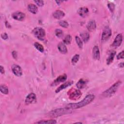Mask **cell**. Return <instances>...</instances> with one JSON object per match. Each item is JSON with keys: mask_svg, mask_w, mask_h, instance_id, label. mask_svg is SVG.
<instances>
[{"mask_svg": "<svg viewBox=\"0 0 124 124\" xmlns=\"http://www.w3.org/2000/svg\"><path fill=\"white\" fill-rule=\"evenodd\" d=\"M94 99V95L92 94L87 95L81 101L76 103H70L67 104L66 108L69 109H77L84 107L91 103Z\"/></svg>", "mask_w": 124, "mask_h": 124, "instance_id": "cell-1", "label": "cell"}, {"mask_svg": "<svg viewBox=\"0 0 124 124\" xmlns=\"http://www.w3.org/2000/svg\"><path fill=\"white\" fill-rule=\"evenodd\" d=\"M116 54V52L115 51H112L111 52L109 56H108V57L107 58V60H106V62H107V64H110V63H111L114 60V56Z\"/></svg>", "mask_w": 124, "mask_h": 124, "instance_id": "cell-20", "label": "cell"}, {"mask_svg": "<svg viewBox=\"0 0 124 124\" xmlns=\"http://www.w3.org/2000/svg\"><path fill=\"white\" fill-rule=\"evenodd\" d=\"M117 58L118 60L123 59L124 58V51H122L121 52H120L117 56Z\"/></svg>", "mask_w": 124, "mask_h": 124, "instance_id": "cell-32", "label": "cell"}, {"mask_svg": "<svg viewBox=\"0 0 124 124\" xmlns=\"http://www.w3.org/2000/svg\"><path fill=\"white\" fill-rule=\"evenodd\" d=\"M12 16L14 19L16 20L22 21L25 19V14L21 12L17 11L13 13L12 15Z\"/></svg>", "mask_w": 124, "mask_h": 124, "instance_id": "cell-8", "label": "cell"}, {"mask_svg": "<svg viewBox=\"0 0 124 124\" xmlns=\"http://www.w3.org/2000/svg\"><path fill=\"white\" fill-rule=\"evenodd\" d=\"M58 49L62 54H66L67 52V48L63 42H60L59 43L58 45Z\"/></svg>", "mask_w": 124, "mask_h": 124, "instance_id": "cell-18", "label": "cell"}, {"mask_svg": "<svg viewBox=\"0 0 124 124\" xmlns=\"http://www.w3.org/2000/svg\"><path fill=\"white\" fill-rule=\"evenodd\" d=\"M70 93H68V95H69V98L71 100H76L78 99L82 93H81V92L78 89H72L70 91H69Z\"/></svg>", "mask_w": 124, "mask_h": 124, "instance_id": "cell-5", "label": "cell"}, {"mask_svg": "<svg viewBox=\"0 0 124 124\" xmlns=\"http://www.w3.org/2000/svg\"><path fill=\"white\" fill-rule=\"evenodd\" d=\"M0 92L5 94H7L8 93V88L5 85H0Z\"/></svg>", "mask_w": 124, "mask_h": 124, "instance_id": "cell-25", "label": "cell"}, {"mask_svg": "<svg viewBox=\"0 0 124 124\" xmlns=\"http://www.w3.org/2000/svg\"><path fill=\"white\" fill-rule=\"evenodd\" d=\"M63 43L64 44L66 45H69L71 43L72 41V37L70 35L68 34L66 36H65L64 39H63Z\"/></svg>", "mask_w": 124, "mask_h": 124, "instance_id": "cell-24", "label": "cell"}, {"mask_svg": "<svg viewBox=\"0 0 124 124\" xmlns=\"http://www.w3.org/2000/svg\"><path fill=\"white\" fill-rule=\"evenodd\" d=\"M12 55H13V57L15 58V59H16V57H17V53H16V51H13V52H12Z\"/></svg>", "mask_w": 124, "mask_h": 124, "instance_id": "cell-35", "label": "cell"}, {"mask_svg": "<svg viewBox=\"0 0 124 124\" xmlns=\"http://www.w3.org/2000/svg\"><path fill=\"white\" fill-rule=\"evenodd\" d=\"M67 79V75L65 74H64L62 75L59 76V77H58L57 78H56L53 82L52 83V85L54 86H56L59 84H60V83L63 82L64 81H65Z\"/></svg>", "mask_w": 124, "mask_h": 124, "instance_id": "cell-10", "label": "cell"}, {"mask_svg": "<svg viewBox=\"0 0 124 124\" xmlns=\"http://www.w3.org/2000/svg\"><path fill=\"white\" fill-rule=\"evenodd\" d=\"M12 70L13 73L17 77H20L22 75V69L17 64H13L12 66Z\"/></svg>", "mask_w": 124, "mask_h": 124, "instance_id": "cell-9", "label": "cell"}, {"mask_svg": "<svg viewBox=\"0 0 124 124\" xmlns=\"http://www.w3.org/2000/svg\"><path fill=\"white\" fill-rule=\"evenodd\" d=\"M28 10L33 14H36L38 11L37 7L33 4H30L28 6Z\"/></svg>", "mask_w": 124, "mask_h": 124, "instance_id": "cell-19", "label": "cell"}, {"mask_svg": "<svg viewBox=\"0 0 124 124\" xmlns=\"http://www.w3.org/2000/svg\"><path fill=\"white\" fill-rule=\"evenodd\" d=\"M36 102V96L34 93H31L29 94L25 99V104L26 105H30Z\"/></svg>", "mask_w": 124, "mask_h": 124, "instance_id": "cell-7", "label": "cell"}, {"mask_svg": "<svg viewBox=\"0 0 124 124\" xmlns=\"http://www.w3.org/2000/svg\"><path fill=\"white\" fill-rule=\"evenodd\" d=\"M119 67H124V63L123 62H121L119 64Z\"/></svg>", "mask_w": 124, "mask_h": 124, "instance_id": "cell-36", "label": "cell"}, {"mask_svg": "<svg viewBox=\"0 0 124 124\" xmlns=\"http://www.w3.org/2000/svg\"><path fill=\"white\" fill-rule=\"evenodd\" d=\"M80 37L84 43H87L90 39V35L88 32H83L80 34Z\"/></svg>", "mask_w": 124, "mask_h": 124, "instance_id": "cell-21", "label": "cell"}, {"mask_svg": "<svg viewBox=\"0 0 124 124\" xmlns=\"http://www.w3.org/2000/svg\"><path fill=\"white\" fill-rule=\"evenodd\" d=\"M73 83V81H68L62 84V85H61L60 86H59L55 91V93H58L59 92H60V91H61L62 90H63L64 89L68 87V86L71 85Z\"/></svg>", "mask_w": 124, "mask_h": 124, "instance_id": "cell-15", "label": "cell"}, {"mask_svg": "<svg viewBox=\"0 0 124 124\" xmlns=\"http://www.w3.org/2000/svg\"><path fill=\"white\" fill-rule=\"evenodd\" d=\"M59 25L63 27V28H66L68 27V23L67 21H65V20H61L60 21H59Z\"/></svg>", "mask_w": 124, "mask_h": 124, "instance_id": "cell-29", "label": "cell"}, {"mask_svg": "<svg viewBox=\"0 0 124 124\" xmlns=\"http://www.w3.org/2000/svg\"><path fill=\"white\" fill-rule=\"evenodd\" d=\"M75 39H76V41L77 42V44L78 46V47L80 48H82V46H83V43H82V42L81 39L77 36H76Z\"/></svg>", "mask_w": 124, "mask_h": 124, "instance_id": "cell-27", "label": "cell"}, {"mask_svg": "<svg viewBox=\"0 0 124 124\" xmlns=\"http://www.w3.org/2000/svg\"><path fill=\"white\" fill-rule=\"evenodd\" d=\"M93 58L96 60H98L100 59V54L99 49L97 46H95L93 49Z\"/></svg>", "mask_w": 124, "mask_h": 124, "instance_id": "cell-13", "label": "cell"}, {"mask_svg": "<svg viewBox=\"0 0 124 124\" xmlns=\"http://www.w3.org/2000/svg\"><path fill=\"white\" fill-rule=\"evenodd\" d=\"M1 37L4 40H6L8 39V36L6 33H3L1 34Z\"/></svg>", "mask_w": 124, "mask_h": 124, "instance_id": "cell-33", "label": "cell"}, {"mask_svg": "<svg viewBox=\"0 0 124 124\" xmlns=\"http://www.w3.org/2000/svg\"><path fill=\"white\" fill-rule=\"evenodd\" d=\"M34 2L38 6L40 7H42L44 5V1L43 0H34Z\"/></svg>", "mask_w": 124, "mask_h": 124, "instance_id": "cell-31", "label": "cell"}, {"mask_svg": "<svg viewBox=\"0 0 124 124\" xmlns=\"http://www.w3.org/2000/svg\"><path fill=\"white\" fill-rule=\"evenodd\" d=\"M55 33L56 36L59 38H61L63 36V31L61 29H56L55 31Z\"/></svg>", "mask_w": 124, "mask_h": 124, "instance_id": "cell-26", "label": "cell"}, {"mask_svg": "<svg viewBox=\"0 0 124 124\" xmlns=\"http://www.w3.org/2000/svg\"><path fill=\"white\" fill-rule=\"evenodd\" d=\"M108 7L109 10V11L111 12V13H113L115 9V5L114 3L110 2L108 4Z\"/></svg>", "mask_w": 124, "mask_h": 124, "instance_id": "cell-30", "label": "cell"}, {"mask_svg": "<svg viewBox=\"0 0 124 124\" xmlns=\"http://www.w3.org/2000/svg\"><path fill=\"white\" fill-rule=\"evenodd\" d=\"M88 82V80L84 78H81L78 81L76 84V86L78 89H82L85 87L86 86L87 83Z\"/></svg>", "mask_w": 124, "mask_h": 124, "instance_id": "cell-12", "label": "cell"}, {"mask_svg": "<svg viewBox=\"0 0 124 124\" xmlns=\"http://www.w3.org/2000/svg\"><path fill=\"white\" fill-rule=\"evenodd\" d=\"M122 41H123V35L122 33H119L118 34H117V35L116 36L113 44H112V46L115 47H117L119 46L122 43Z\"/></svg>", "mask_w": 124, "mask_h": 124, "instance_id": "cell-11", "label": "cell"}, {"mask_svg": "<svg viewBox=\"0 0 124 124\" xmlns=\"http://www.w3.org/2000/svg\"><path fill=\"white\" fill-rule=\"evenodd\" d=\"M78 13L79 15L83 17H86L89 14V10L87 7H82L78 9Z\"/></svg>", "mask_w": 124, "mask_h": 124, "instance_id": "cell-14", "label": "cell"}, {"mask_svg": "<svg viewBox=\"0 0 124 124\" xmlns=\"http://www.w3.org/2000/svg\"><path fill=\"white\" fill-rule=\"evenodd\" d=\"M32 33L39 40H43L46 35L44 29L41 27H36L32 30Z\"/></svg>", "mask_w": 124, "mask_h": 124, "instance_id": "cell-4", "label": "cell"}, {"mask_svg": "<svg viewBox=\"0 0 124 124\" xmlns=\"http://www.w3.org/2000/svg\"><path fill=\"white\" fill-rule=\"evenodd\" d=\"M34 46H35V47L39 51H40L41 52H43L44 51V48L43 47V46L40 44V43H38V42H35L34 44Z\"/></svg>", "mask_w": 124, "mask_h": 124, "instance_id": "cell-23", "label": "cell"}, {"mask_svg": "<svg viewBox=\"0 0 124 124\" xmlns=\"http://www.w3.org/2000/svg\"><path fill=\"white\" fill-rule=\"evenodd\" d=\"M111 35V30L109 27H106L102 33L101 39L102 41H106Z\"/></svg>", "mask_w": 124, "mask_h": 124, "instance_id": "cell-6", "label": "cell"}, {"mask_svg": "<svg viewBox=\"0 0 124 124\" xmlns=\"http://www.w3.org/2000/svg\"><path fill=\"white\" fill-rule=\"evenodd\" d=\"M79 58V55L76 54L75 55H74L73 57V58H72V60H71V62H72V64H74L78 62V61Z\"/></svg>", "mask_w": 124, "mask_h": 124, "instance_id": "cell-28", "label": "cell"}, {"mask_svg": "<svg viewBox=\"0 0 124 124\" xmlns=\"http://www.w3.org/2000/svg\"><path fill=\"white\" fill-rule=\"evenodd\" d=\"M72 112V109H69L67 108H59L51 111L48 113V115L50 117H57Z\"/></svg>", "mask_w": 124, "mask_h": 124, "instance_id": "cell-2", "label": "cell"}, {"mask_svg": "<svg viewBox=\"0 0 124 124\" xmlns=\"http://www.w3.org/2000/svg\"><path fill=\"white\" fill-rule=\"evenodd\" d=\"M0 72L2 74H3L4 73V69L2 65L0 66Z\"/></svg>", "mask_w": 124, "mask_h": 124, "instance_id": "cell-34", "label": "cell"}, {"mask_svg": "<svg viewBox=\"0 0 124 124\" xmlns=\"http://www.w3.org/2000/svg\"><path fill=\"white\" fill-rule=\"evenodd\" d=\"M65 14L64 12L61 10H57L54 11L53 13V17L57 19H62V17H64Z\"/></svg>", "mask_w": 124, "mask_h": 124, "instance_id": "cell-16", "label": "cell"}, {"mask_svg": "<svg viewBox=\"0 0 124 124\" xmlns=\"http://www.w3.org/2000/svg\"><path fill=\"white\" fill-rule=\"evenodd\" d=\"M56 121L55 120H44L36 122L35 124H56Z\"/></svg>", "mask_w": 124, "mask_h": 124, "instance_id": "cell-22", "label": "cell"}, {"mask_svg": "<svg viewBox=\"0 0 124 124\" xmlns=\"http://www.w3.org/2000/svg\"><path fill=\"white\" fill-rule=\"evenodd\" d=\"M96 28V24L94 20H91L87 25V28L90 31H93L95 30Z\"/></svg>", "mask_w": 124, "mask_h": 124, "instance_id": "cell-17", "label": "cell"}, {"mask_svg": "<svg viewBox=\"0 0 124 124\" xmlns=\"http://www.w3.org/2000/svg\"><path fill=\"white\" fill-rule=\"evenodd\" d=\"M121 83L122 82L120 80L117 81L114 84H113L110 88H109L106 91L102 93V95L105 97H108L112 96L117 91Z\"/></svg>", "mask_w": 124, "mask_h": 124, "instance_id": "cell-3", "label": "cell"}]
</instances>
